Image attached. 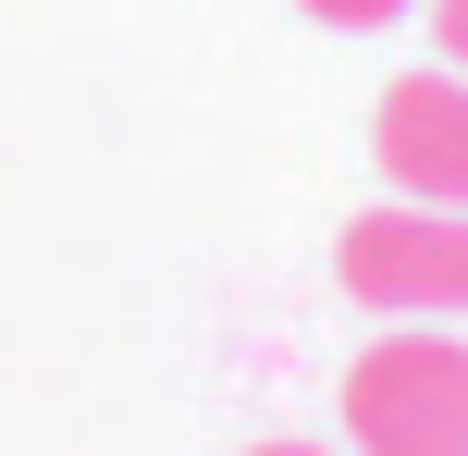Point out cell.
<instances>
[{"mask_svg": "<svg viewBox=\"0 0 468 456\" xmlns=\"http://www.w3.org/2000/svg\"><path fill=\"white\" fill-rule=\"evenodd\" d=\"M431 49H444V74H468V0H431Z\"/></svg>", "mask_w": 468, "mask_h": 456, "instance_id": "5b68a950", "label": "cell"}, {"mask_svg": "<svg viewBox=\"0 0 468 456\" xmlns=\"http://www.w3.org/2000/svg\"><path fill=\"white\" fill-rule=\"evenodd\" d=\"M333 271H346V296L382 309V321H456L468 309V210H407V197H382V210L346 222Z\"/></svg>", "mask_w": 468, "mask_h": 456, "instance_id": "7a4b0ae2", "label": "cell"}, {"mask_svg": "<svg viewBox=\"0 0 468 456\" xmlns=\"http://www.w3.org/2000/svg\"><path fill=\"white\" fill-rule=\"evenodd\" d=\"M296 13H321V25H346V37H370V25H395V13H420V0H296Z\"/></svg>", "mask_w": 468, "mask_h": 456, "instance_id": "277c9868", "label": "cell"}, {"mask_svg": "<svg viewBox=\"0 0 468 456\" xmlns=\"http://www.w3.org/2000/svg\"><path fill=\"white\" fill-rule=\"evenodd\" d=\"M247 456H333V444H308V432H271V444H247Z\"/></svg>", "mask_w": 468, "mask_h": 456, "instance_id": "8992f818", "label": "cell"}, {"mask_svg": "<svg viewBox=\"0 0 468 456\" xmlns=\"http://www.w3.org/2000/svg\"><path fill=\"white\" fill-rule=\"evenodd\" d=\"M370 161L407 210H468V74H395L370 111Z\"/></svg>", "mask_w": 468, "mask_h": 456, "instance_id": "3957f363", "label": "cell"}, {"mask_svg": "<svg viewBox=\"0 0 468 456\" xmlns=\"http://www.w3.org/2000/svg\"><path fill=\"white\" fill-rule=\"evenodd\" d=\"M346 444L357 456H468V345L382 334L346 370Z\"/></svg>", "mask_w": 468, "mask_h": 456, "instance_id": "6da1fadb", "label": "cell"}]
</instances>
